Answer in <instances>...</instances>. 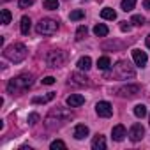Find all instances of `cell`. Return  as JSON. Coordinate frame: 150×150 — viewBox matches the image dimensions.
<instances>
[{
	"instance_id": "obj_1",
	"label": "cell",
	"mask_w": 150,
	"mask_h": 150,
	"mask_svg": "<svg viewBox=\"0 0 150 150\" xmlns=\"http://www.w3.org/2000/svg\"><path fill=\"white\" fill-rule=\"evenodd\" d=\"M72 111L65 110V108H53L48 117H46V127L48 129H58L62 125H65L69 120H72Z\"/></svg>"
},
{
	"instance_id": "obj_2",
	"label": "cell",
	"mask_w": 150,
	"mask_h": 150,
	"mask_svg": "<svg viewBox=\"0 0 150 150\" xmlns=\"http://www.w3.org/2000/svg\"><path fill=\"white\" fill-rule=\"evenodd\" d=\"M34 74H30V72H23V74H18L16 78H13L9 83H7V92L9 94H21V92H25V90H28L32 85H34Z\"/></svg>"
},
{
	"instance_id": "obj_3",
	"label": "cell",
	"mask_w": 150,
	"mask_h": 150,
	"mask_svg": "<svg viewBox=\"0 0 150 150\" xmlns=\"http://www.w3.org/2000/svg\"><path fill=\"white\" fill-rule=\"evenodd\" d=\"M27 55H28L27 46H25V44H21V42H14V44L7 46V48L4 50V57H6L7 60L14 62V64L23 62V60L27 58Z\"/></svg>"
},
{
	"instance_id": "obj_4",
	"label": "cell",
	"mask_w": 150,
	"mask_h": 150,
	"mask_svg": "<svg viewBox=\"0 0 150 150\" xmlns=\"http://www.w3.org/2000/svg\"><path fill=\"white\" fill-rule=\"evenodd\" d=\"M113 76L118 80H127V78H134L136 76V71L132 69V65L125 60H120L115 64L113 67Z\"/></svg>"
},
{
	"instance_id": "obj_5",
	"label": "cell",
	"mask_w": 150,
	"mask_h": 150,
	"mask_svg": "<svg viewBox=\"0 0 150 150\" xmlns=\"http://www.w3.org/2000/svg\"><path fill=\"white\" fill-rule=\"evenodd\" d=\"M58 30V21L51 20V18H42L37 25H35V32L39 35H53Z\"/></svg>"
},
{
	"instance_id": "obj_6",
	"label": "cell",
	"mask_w": 150,
	"mask_h": 150,
	"mask_svg": "<svg viewBox=\"0 0 150 150\" xmlns=\"http://www.w3.org/2000/svg\"><path fill=\"white\" fill-rule=\"evenodd\" d=\"M46 62H48V65H50V67H53V69L62 67V65L67 62V53H65L64 50H53V51H50V53H48Z\"/></svg>"
},
{
	"instance_id": "obj_7",
	"label": "cell",
	"mask_w": 150,
	"mask_h": 150,
	"mask_svg": "<svg viewBox=\"0 0 150 150\" xmlns=\"http://www.w3.org/2000/svg\"><path fill=\"white\" fill-rule=\"evenodd\" d=\"M139 92H141V87L139 85H124V87L117 88V96L118 97H127V99L136 97Z\"/></svg>"
},
{
	"instance_id": "obj_8",
	"label": "cell",
	"mask_w": 150,
	"mask_h": 150,
	"mask_svg": "<svg viewBox=\"0 0 150 150\" xmlns=\"http://www.w3.org/2000/svg\"><path fill=\"white\" fill-rule=\"evenodd\" d=\"M96 113L103 118H110L113 115V106L108 103V101H99L96 104Z\"/></svg>"
},
{
	"instance_id": "obj_9",
	"label": "cell",
	"mask_w": 150,
	"mask_h": 150,
	"mask_svg": "<svg viewBox=\"0 0 150 150\" xmlns=\"http://www.w3.org/2000/svg\"><path fill=\"white\" fill-rule=\"evenodd\" d=\"M143 136H145V127H143L141 124H134V125L129 129V138H131V141L138 143V141L143 139Z\"/></svg>"
},
{
	"instance_id": "obj_10",
	"label": "cell",
	"mask_w": 150,
	"mask_h": 150,
	"mask_svg": "<svg viewBox=\"0 0 150 150\" xmlns=\"http://www.w3.org/2000/svg\"><path fill=\"white\" fill-rule=\"evenodd\" d=\"M132 60H134V64L138 65V67H145L146 65V62H148V57H146V53L145 51H141V50H132Z\"/></svg>"
},
{
	"instance_id": "obj_11",
	"label": "cell",
	"mask_w": 150,
	"mask_h": 150,
	"mask_svg": "<svg viewBox=\"0 0 150 150\" xmlns=\"http://www.w3.org/2000/svg\"><path fill=\"white\" fill-rule=\"evenodd\" d=\"M65 103H67V106H71V108H80L81 104H85V97H83L81 94H71V96L65 99Z\"/></svg>"
},
{
	"instance_id": "obj_12",
	"label": "cell",
	"mask_w": 150,
	"mask_h": 150,
	"mask_svg": "<svg viewBox=\"0 0 150 150\" xmlns=\"http://www.w3.org/2000/svg\"><path fill=\"white\" fill-rule=\"evenodd\" d=\"M69 83L85 87V85H88V78L83 76V74H80V72H72V74H71V78H69Z\"/></svg>"
},
{
	"instance_id": "obj_13",
	"label": "cell",
	"mask_w": 150,
	"mask_h": 150,
	"mask_svg": "<svg viewBox=\"0 0 150 150\" xmlns=\"http://www.w3.org/2000/svg\"><path fill=\"white\" fill-rule=\"evenodd\" d=\"M72 136L76 139H85L88 136V127L85 124H78L76 127H74V131H72Z\"/></svg>"
},
{
	"instance_id": "obj_14",
	"label": "cell",
	"mask_w": 150,
	"mask_h": 150,
	"mask_svg": "<svg viewBox=\"0 0 150 150\" xmlns=\"http://www.w3.org/2000/svg\"><path fill=\"white\" fill-rule=\"evenodd\" d=\"M125 136H127V131H125V127H124V125H120V124H118V125H115V127L111 129V138H113L115 141H122Z\"/></svg>"
},
{
	"instance_id": "obj_15",
	"label": "cell",
	"mask_w": 150,
	"mask_h": 150,
	"mask_svg": "<svg viewBox=\"0 0 150 150\" xmlns=\"http://www.w3.org/2000/svg\"><path fill=\"white\" fill-rule=\"evenodd\" d=\"M92 148L94 150H104L106 148V139L103 134H97L94 139H92Z\"/></svg>"
},
{
	"instance_id": "obj_16",
	"label": "cell",
	"mask_w": 150,
	"mask_h": 150,
	"mask_svg": "<svg viewBox=\"0 0 150 150\" xmlns=\"http://www.w3.org/2000/svg\"><path fill=\"white\" fill-rule=\"evenodd\" d=\"M53 99H55V94H53V92H48L46 96L34 97V99H32V104H46V103H50V101H53Z\"/></svg>"
},
{
	"instance_id": "obj_17",
	"label": "cell",
	"mask_w": 150,
	"mask_h": 150,
	"mask_svg": "<svg viewBox=\"0 0 150 150\" xmlns=\"http://www.w3.org/2000/svg\"><path fill=\"white\" fill-rule=\"evenodd\" d=\"M76 65H78L80 71H88V69L92 67V58H90V57H81Z\"/></svg>"
},
{
	"instance_id": "obj_18",
	"label": "cell",
	"mask_w": 150,
	"mask_h": 150,
	"mask_svg": "<svg viewBox=\"0 0 150 150\" xmlns=\"http://www.w3.org/2000/svg\"><path fill=\"white\" fill-rule=\"evenodd\" d=\"M30 23H32V21H30V18H28V16H23V18H21L20 30H21V34H23V35H27V34L30 32Z\"/></svg>"
},
{
	"instance_id": "obj_19",
	"label": "cell",
	"mask_w": 150,
	"mask_h": 150,
	"mask_svg": "<svg viewBox=\"0 0 150 150\" xmlns=\"http://www.w3.org/2000/svg\"><path fill=\"white\" fill-rule=\"evenodd\" d=\"M108 32H110V30H108V27H106L104 23H99V25L94 27V34H96L97 37H106Z\"/></svg>"
},
{
	"instance_id": "obj_20",
	"label": "cell",
	"mask_w": 150,
	"mask_h": 150,
	"mask_svg": "<svg viewBox=\"0 0 150 150\" xmlns=\"http://www.w3.org/2000/svg\"><path fill=\"white\" fill-rule=\"evenodd\" d=\"M101 18H103V20H111V21H113V20L117 18V13H115L111 7H104V9L101 11Z\"/></svg>"
},
{
	"instance_id": "obj_21",
	"label": "cell",
	"mask_w": 150,
	"mask_h": 150,
	"mask_svg": "<svg viewBox=\"0 0 150 150\" xmlns=\"http://www.w3.org/2000/svg\"><path fill=\"white\" fill-rule=\"evenodd\" d=\"M97 67H99L101 71H108V69L111 67V60H110V57H101V58L97 60Z\"/></svg>"
},
{
	"instance_id": "obj_22",
	"label": "cell",
	"mask_w": 150,
	"mask_h": 150,
	"mask_svg": "<svg viewBox=\"0 0 150 150\" xmlns=\"http://www.w3.org/2000/svg\"><path fill=\"white\" fill-rule=\"evenodd\" d=\"M134 6H136V0H122V2H120V7H122V11H125V13L132 11Z\"/></svg>"
},
{
	"instance_id": "obj_23",
	"label": "cell",
	"mask_w": 150,
	"mask_h": 150,
	"mask_svg": "<svg viewBox=\"0 0 150 150\" xmlns=\"http://www.w3.org/2000/svg\"><path fill=\"white\" fill-rule=\"evenodd\" d=\"M87 34H88V28H87L85 25L78 27V30H76V41H83V39L87 37Z\"/></svg>"
},
{
	"instance_id": "obj_24",
	"label": "cell",
	"mask_w": 150,
	"mask_h": 150,
	"mask_svg": "<svg viewBox=\"0 0 150 150\" xmlns=\"http://www.w3.org/2000/svg\"><path fill=\"white\" fill-rule=\"evenodd\" d=\"M134 115H136L138 118H143V117L146 115V106H145V104H136V106H134Z\"/></svg>"
},
{
	"instance_id": "obj_25",
	"label": "cell",
	"mask_w": 150,
	"mask_h": 150,
	"mask_svg": "<svg viewBox=\"0 0 150 150\" xmlns=\"http://www.w3.org/2000/svg\"><path fill=\"white\" fill-rule=\"evenodd\" d=\"M72 21H80V20H83L85 18V13L81 11V9H76V11H72L71 13V16H69Z\"/></svg>"
},
{
	"instance_id": "obj_26",
	"label": "cell",
	"mask_w": 150,
	"mask_h": 150,
	"mask_svg": "<svg viewBox=\"0 0 150 150\" xmlns=\"http://www.w3.org/2000/svg\"><path fill=\"white\" fill-rule=\"evenodd\" d=\"M50 148H51V150H65L67 146H65V143H64L62 139H55V141H51Z\"/></svg>"
},
{
	"instance_id": "obj_27",
	"label": "cell",
	"mask_w": 150,
	"mask_h": 150,
	"mask_svg": "<svg viewBox=\"0 0 150 150\" xmlns=\"http://www.w3.org/2000/svg\"><path fill=\"white\" fill-rule=\"evenodd\" d=\"M0 16H2V25H9L11 23V13L7 9H2L0 11Z\"/></svg>"
},
{
	"instance_id": "obj_28",
	"label": "cell",
	"mask_w": 150,
	"mask_h": 150,
	"mask_svg": "<svg viewBox=\"0 0 150 150\" xmlns=\"http://www.w3.org/2000/svg\"><path fill=\"white\" fill-rule=\"evenodd\" d=\"M58 0H44V7L46 9H50V11H55V9H58Z\"/></svg>"
},
{
	"instance_id": "obj_29",
	"label": "cell",
	"mask_w": 150,
	"mask_h": 150,
	"mask_svg": "<svg viewBox=\"0 0 150 150\" xmlns=\"http://www.w3.org/2000/svg\"><path fill=\"white\" fill-rule=\"evenodd\" d=\"M131 23H132V25H136V27H141V25L145 23V18H143L141 14H134V16L131 18Z\"/></svg>"
},
{
	"instance_id": "obj_30",
	"label": "cell",
	"mask_w": 150,
	"mask_h": 150,
	"mask_svg": "<svg viewBox=\"0 0 150 150\" xmlns=\"http://www.w3.org/2000/svg\"><path fill=\"white\" fill-rule=\"evenodd\" d=\"M34 2H35V0H20V2H18V6H20L21 9H27V7L34 6Z\"/></svg>"
},
{
	"instance_id": "obj_31",
	"label": "cell",
	"mask_w": 150,
	"mask_h": 150,
	"mask_svg": "<svg viewBox=\"0 0 150 150\" xmlns=\"http://www.w3.org/2000/svg\"><path fill=\"white\" fill-rule=\"evenodd\" d=\"M37 122H39V115H37V113H30V115H28V124H30V125H35Z\"/></svg>"
},
{
	"instance_id": "obj_32",
	"label": "cell",
	"mask_w": 150,
	"mask_h": 150,
	"mask_svg": "<svg viewBox=\"0 0 150 150\" xmlns=\"http://www.w3.org/2000/svg\"><path fill=\"white\" fill-rule=\"evenodd\" d=\"M120 30H122V32H129V30H131V25H129L127 21H122V23H120Z\"/></svg>"
},
{
	"instance_id": "obj_33",
	"label": "cell",
	"mask_w": 150,
	"mask_h": 150,
	"mask_svg": "<svg viewBox=\"0 0 150 150\" xmlns=\"http://www.w3.org/2000/svg\"><path fill=\"white\" fill-rule=\"evenodd\" d=\"M55 83V78L53 76H46L44 80H42V85H53Z\"/></svg>"
},
{
	"instance_id": "obj_34",
	"label": "cell",
	"mask_w": 150,
	"mask_h": 150,
	"mask_svg": "<svg viewBox=\"0 0 150 150\" xmlns=\"http://www.w3.org/2000/svg\"><path fill=\"white\" fill-rule=\"evenodd\" d=\"M143 6H145V9H148V11H150V0H145Z\"/></svg>"
},
{
	"instance_id": "obj_35",
	"label": "cell",
	"mask_w": 150,
	"mask_h": 150,
	"mask_svg": "<svg viewBox=\"0 0 150 150\" xmlns=\"http://www.w3.org/2000/svg\"><path fill=\"white\" fill-rule=\"evenodd\" d=\"M146 46H148V48H150V34H148V35H146Z\"/></svg>"
},
{
	"instance_id": "obj_36",
	"label": "cell",
	"mask_w": 150,
	"mask_h": 150,
	"mask_svg": "<svg viewBox=\"0 0 150 150\" xmlns=\"http://www.w3.org/2000/svg\"><path fill=\"white\" fill-rule=\"evenodd\" d=\"M148 122H150V115H148Z\"/></svg>"
}]
</instances>
